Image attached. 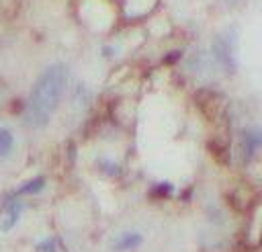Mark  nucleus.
<instances>
[{"label": "nucleus", "mask_w": 262, "mask_h": 252, "mask_svg": "<svg viewBox=\"0 0 262 252\" xmlns=\"http://www.w3.org/2000/svg\"><path fill=\"white\" fill-rule=\"evenodd\" d=\"M68 84V70L61 64L49 66L39 80L35 82L27 104H25V123L33 129L45 127L53 115V111L59 104V98Z\"/></svg>", "instance_id": "1"}, {"label": "nucleus", "mask_w": 262, "mask_h": 252, "mask_svg": "<svg viewBox=\"0 0 262 252\" xmlns=\"http://www.w3.org/2000/svg\"><path fill=\"white\" fill-rule=\"evenodd\" d=\"M20 211H23V205L18 203V199L8 197V199H6V207H4V217H2V221H0V229H2V232H8L10 227H14V223H16L18 217H20Z\"/></svg>", "instance_id": "2"}, {"label": "nucleus", "mask_w": 262, "mask_h": 252, "mask_svg": "<svg viewBox=\"0 0 262 252\" xmlns=\"http://www.w3.org/2000/svg\"><path fill=\"white\" fill-rule=\"evenodd\" d=\"M141 244V234L137 232H125L121 234L115 242H113V250L115 252H127V250H133Z\"/></svg>", "instance_id": "3"}, {"label": "nucleus", "mask_w": 262, "mask_h": 252, "mask_svg": "<svg viewBox=\"0 0 262 252\" xmlns=\"http://www.w3.org/2000/svg\"><path fill=\"white\" fill-rule=\"evenodd\" d=\"M262 148V127H252L244 133V152L252 156L256 150Z\"/></svg>", "instance_id": "4"}, {"label": "nucleus", "mask_w": 262, "mask_h": 252, "mask_svg": "<svg viewBox=\"0 0 262 252\" xmlns=\"http://www.w3.org/2000/svg\"><path fill=\"white\" fill-rule=\"evenodd\" d=\"M43 186H45V178H43V176H35V178H31V180H27L25 184H20L10 197L18 199L20 195H35V193H39Z\"/></svg>", "instance_id": "5"}, {"label": "nucleus", "mask_w": 262, "mask_h": 252, "mask_svg": "<svg viewBox=\"0 0 262 252\" xmlns=\"http://www.w3.org/2000/svg\"><path fill=\"white\" fill-rule=\"evenodd\" d=\"M12 145H14L12 133L6 127H0V160H4L12 152Z\"/></svg>", "instance_id": "6"}]
</instances>
